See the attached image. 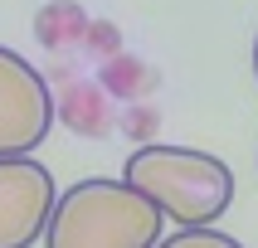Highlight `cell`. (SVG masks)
Listing matches in <instances>:
<instances>
[{
  "instance_id": "obj_1",
  "label": "cell",
  "mask_w": 258,
  "mask_h": 248,
  "mask_svg": "<svg viewBox=\"0 0 258 248\" xmlns=\"http://www.w3.org/2000/svg\"><path fill=\"white\" fill-rule=\"evenodd\" d=\"M161 209L127 180H78L54 200L44 224V248H156L161 243Z\"/></svg>"
},
{
  "instance_id": "obj_2",
  "label": "cell",
  "mask_w": 258,
  "mask_h": 248,
  "mask_svg": "<svg viewBox=\"0 0 258 248\" xmlns=\"http://www.w3.org/2000/svg\"><path fill=\"white\" fill-rule=\"evenodd\" d=\"M122 180L180 229H210L234 204V171L195 146H142L127 156Z\"/></svg>"
},
{
  "instance_id": "obj_3",
  "label": "cell",
  "mask_w": 258,
  "mask_h": 248,
  "mask_svg": "<svg viewBox=\"0 0 258 248\" xmlns=\"http://www.w3.org/2000/svg\"><path fill=\"white\" fill-rule=\"evenodd\" d=\"M54 127V93L39 68L0 44V160L29 156Z\"/></svg>"
},
{
  "instance_id": "obj_4",
  "label": "cell",
  "mask_w": 258,
  "mask_h": 248,
  "mask_svg": "<svg viewBox=\"0 0 258 248\" xmlns=\"http://www.w3.org/2000/svg\"><path fill=\"white\" fill-rule=\"evenodd\" d=\"M54 175L34 156L0 160V248H34L54 214Z\"/></svg>"
},
{
  "instance_id": "obj_5",
  "label": "cell",
  "mask_w": 258,
  "mask_h": 248,
  "mask_svg": "<svg viewBox=\"0 0 258 248\" xmlns=\"http://www.w3.org/2000/svg\"><path fill=\"white\" fill-rule=\"evenodd\" d=\"M156 248H244V243L229 238V233H219V229H180L171 238H161Z\"/></svg>"
},
{
  "instance_id": "obj_6",
  "label": "cell",
  "mask_w": 258,
  "mask_h": 248,
  "mask_svg": "<svg viewBox=\"0 0 258 248\" xmlns=\"http://www.w3.org/2000/svg\"><path fill=\"white\" fill-rule=\"evenodd\" d=\"M253 73H258V39H253Z\"/></svg>"
}]
</instances>
